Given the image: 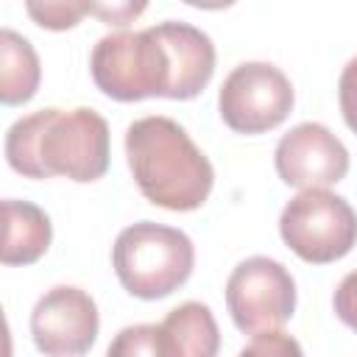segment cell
Here are the masks:
<instances>
[{"label":"cell","mask_w":357,"mask_h":357,"mask_svg":"<svg viewBox=\"0 0 357 357\" xmlns=\"http://www.w3.org/2000/svg\"><path fill=\"white\" fill-rule=\"evenodd\" d=\"M95 86L120 103L145 98L190 100L215 73L212 39L187 22H159L145 31H117L92 47Z\"/></svg>","instance_id":"cell-1"},{"label":"cell","mask_w":357,"mask_h":357,"mask_svg":"<svg viewBox=\"0 0 357 357\" xmlns=\"http://www.w3.org/2000/svg\"><path fill=\"white\" fill-rule=\"evenodd\" d=\"M6 159L25 178L98 181L109 170V123L86 106L39 109L11 123Z\"/></svg>","instance_id":"cell-2"},{"label":"cell","mask_w":357,"mask_h":357,"mask_svg":"<svg viewBox=\"0 0 357 357\" xmlns=\"http://www.w3.org/2000/svg\"><path fill=\"white\" fill-rule=\"evenodd\" d=\"M126 156L139 192L153 206L192 212L212 192V162L170 117L148 114L134 120L126 128Z\"/></svg>","instance_id":"cell-3"},{"label":"cell","mask_w":357,"mask_h":357,"mask_svg":"<svg viewBox=\"0 0 357 357\" xmlns=\"http://www.w3.org/2000/svg\"><path fill=\"white\" fill-rule=\"evenodd\" d=\"M195 265L192 240L173 226L139 220L126 226L112 245V268L126 293L156 301L178 290Z\"/></svg>","instance_id":"cell-4"},{"label":"cell","mask_w":357,"mask_h":357,"mask_svg":"<svg viewBox=\"0 0 357 357\" xmlns=\"http://www.w3.org/2000/svg\"><path fill=\"white\" fill-rule=\"evenodd\" d=\"M284 245L310 265L343 259L357 243V212L326 187H307L279 215Z\"/></svg>","instance_id":"cell-5"},{"label":"cell","mask_w":357,"mask_h":357,"mask_svg":"<svg viewBox=\"0 0 357 357\" xmlns=\"http://www.w3.org/2000/svg\"><path fill=\"white\" fill-rule=\"evenodd\" d=\"M290 78L268 61H243L220 84V120L237 134H265L293 112Z\"/></svg>","instance_id":"cell-6"},{"label":"cell","mask_w":357,"mask_h":357,"mask_svg":"<svg viewBox=\"0 0 357 357\" xmlns=\"http://www.w3.org/2000/svg\"><path fill=\"white\" fill-rule=\"evenodd\" d=\"M226 307L243 335L282 329L296 310V282L282 262L248 257L229 273Z\"/></svg>","instance_id":"cell-7"},{"label":"cell","mask_w":357,"mask_h":357,"mask_svg":"<svg viewBox=\"0 0 357 357\" xmlns=\"http://www.w3.org/2000/svg\"><path fill=\"white\" fill-rule=\"evenodd\" d=\"M100 318L95 298L75 284H56L31 310V335L42 354H86L98 340Z\"/></svg>","instance_id":"cell-8"},{"label":"cell","mask_w":357,"mask_h":357,"mask_svg":"<svg viewBox=\"0 0 357 357\" xmlns=\"http://www.w3.org/2000/svg\"><path fill=\"white\" fill-rule=\"evenodd\" d=\"M273 165L290 187H332L349 173V151L324 123H298L279 139Z\"/></svg>","instance_id":"cell-9"},{"label":"cell","mask_w":357,"mask_h":357,"mask_svg":"<svg viewBox=\"0 0 357 357\" xmlns=\"http://www.w3.org/2000/svg\"><path fill=\"white\" fill-rule=\"evenodd\" d=\"M162 357H215L220 349V332L215 315L201 301H184L173 307L159 324Z\"/></svg>","instance_id":"cell-10"},{"label":"cell","mask_w":357,"mask_h":357,"mask_svg":"<svg viewBox=\"0 0 357 357\" xmlns=\"http://www.w3.org/2000/svg\"><path fill=\"white\" fill-rule=\"evenodd\" d=\"M3 220H6L3 251H0L3 265H31L50 248L53 226L42 206L31 201L6 198Z\"/></svg>","instance_id":"cell-11"},{"label":"cell","mask_w":357,"mask_h":357,"mask_svg":"<svg viewBox=\"0 0 357 357\" xmlns=\"http://www.w3.org/2000/svg\"><path fill=\"white\" fill-rule=\"evenodd\" d=\"M42 81V67L33 45L11 28L0 31V100L6 106L28 103Z\"/></svg>","instance_id":"cell-12"},{"label":"cell","mask_w":357,"mask_h":357,"mask_svg":"<svg viewBox=\"0 0 357 357\" xmlns=\"http://www.w3.org/2000/svg\"><path fill=\"white\" fill-rule=\"evenodd\" d=\"M28 17L47 31L75 28L89 11V0H25Z\"/></svg>","instance_id":"cell-13"},{"label":"cell","mask_w":357,"mask_h":357,"mask_svg":"<svg viewBox=\"0 0 357 357\" xmlns=\"http://www.w3.org/2000/svg\"><path fill=\"white\" fill-rule=\"evenodd\" d=\"M112 357H131V354H162V337L159 324H137L117 332V337L109 343Z\"/></svg>","instance_id":"cell-14"},{"label":"cell","mask_w":357,"mask_h":357,"mask_svg":"<svg viewBox=\"0 0 357 357\" xmlns=\"http://www.w3.org/2000/svg\"><path fill=\"white\" fill-rule=\"evenodd\" d=\"M148 0H89V14L98 17L103 25L126 28L142 17Z\"/></svg>","instance_id":"cell-15"},{"label":"cell","mask_w":357,"mask_h":357,"mask_svg":"<svg viewBox=\"0 0 357 357\" xmlns=\"http://www.w3.org/2000/svg\"><path fill=\"white\" fill-rule=\"evenodd\" d=\"M337 100L346 126L357 134V56L343 67L340 81H337Z\"/></svg>","instance_id":"cell-16"},{"label":"cell","mask_w":357,"mask_h":357,"mask_svg":"<svg viewBox=\"0 0 357 357\" xmlns=\"http://www.w3.org/2000/svg\"><path fill=\"white\" fill-rule=\"evenodd\" d=\"M332 307H335V315L357 332V271L346 273L332 296Z\"/></svg>","instance_id":"cell-17"},{"label":"cell","mask_w":357,"mask_h":357,"mask_svg":"<svg viewBox=\"0 0 357 357\" xmlns=\"http://www.w3.org/2000/svg\"><path fill=\"white\" fill-rule=\"evenodd\" d=\"M243 354H301V346L290 335L279 329H268L254 335V340L243 346Z\"/></svg>","instance_id":"cell-18"},{"label":"cell","mask_w":357,"mask_h":357,"mask_svg":"<svg viewBox=\"0 0 357 357\" xmlns=\"http://www.w3.org/2000/svg\"><path fill=\"white\" fill-rule=\"evenodd\" d=\"M187 6H195V8H206V11H218V8H229L234 6L237 0H181Z\"/></svg>","instance_id":"cell-19"}]
</instances>
